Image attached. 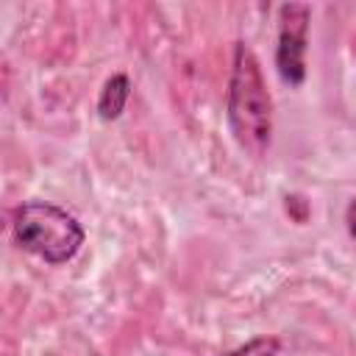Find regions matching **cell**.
I'll use <instances>...</instances> for the list:
<instances>
[{
	"label": "cell",
	"instance_id": "cell-1",
	"mask_svg": "<svg viewBox=\"0 0 356 356\" xmlns=\"http://www.w3.org/2000/svg\"><path fill=\"white\" fill-rule=\"evenodd\" d=\"M225 108H228V125L236 145L256 159L264 156L273 136V100L261 78L259 58L245 42H236L234 47V67H231Z\"/></svg>",
	"mask_w": 356,
	"mask_h": 356
},
{
	"label": "cell",
	"instance_id": "cell-2",
	"mask_svg": "<svg viewBox=\"0 0 356 356\" xmlns=\"http://www.w3.org/2000/svg\"><path fill=\"white\" fill-rule=\"evenodd\" d=\"M14 239L42 261L64 264L81 250L83 228L67 209L47 200H31L14 214Z\"/></svg>",
	"mask_w": 356,
	"mask_h": 356
},
{
	"label": "cell",
	"instance_id": "cell-3",
	"mask_svg": "<svg viewBox=\"0 0 356 356\" xmlns=\"http://www.w3.org/2000/svg\"><path fill=\"white\" fill-rule=\"evenodd\" d=\"M309 14L306 3H284L278 8V47L275 67L284 83L300 86L306 78V42H309Z\"/></svg>",
	"mask_w": 356,
	"mask_h": 356
},
{
	"label": "cell",
	"instance_id": "cell-4",
	"mask_svg": "<svg viewBox=\"0 0 356 356\" xmlns=\"http://www.w3.org/2000/svg\"><path fill=\"white\" fill-rule=\"evenodd\" d=\"M128 95H131V81H128V75H122V72L111 75V78L103 83V89H100L97 114H100L103 120H117V117L122 114L125 103H128Z\"/></svg>",
	"mask_w": 356,
	"mask_h": 356
},
{
	"label": "cell",
	"instance_id": "cell-5",
	"mask_svg": "<svg viewBox=\"0 0 356 356\" xmlns=\"http://www.w3.org/2000/svg\"><path fill=\"white\" fill-rule=\"evenodd\" d=\"M278 348H281V342L275 337H256L248 345H242V348H236L225 356H275Z\"/></svg>",
	"mask_w": 356,
	"mask_h": 356
},
{
	"label": "cell",
	"instance_id": "cell-6",
	"mask_svg": "<svg viewBox=\"0 0 356 356\" xmlns=\"http://www.w3.org/2000/svg\"><path fill=\"white\" fill-rule=\"evenodd\" d=\"M345 220H348V231H350V236L356 239V200H350V203H348Z\"/></svg>",
	"mask_w": 356,
	"mask_h": 356
}]
</instances>
